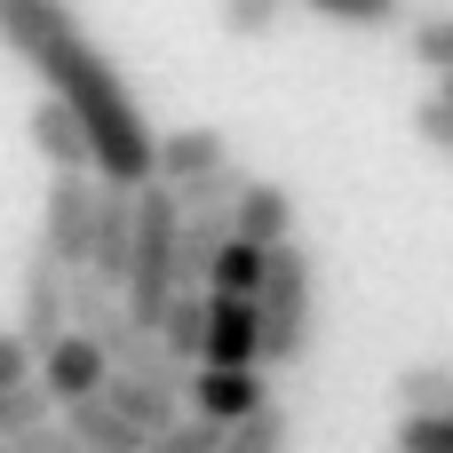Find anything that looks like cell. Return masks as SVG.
Masks as SVG:
<instances>
[{
	"mask_svg": "<svg viewBox=\"0 0 453 453\" xmlns=\"http://www.w3.org/2000/svg\"><path fill=\"white\" fill-rule=\"evenodd\" d=\"M0 48L48 80V104H64L80 119L96 183H111V191L151 183V143L159 135H151L143 104L127 96V80L111 72V56L96 48V32L64 0H0Z\"/></svg>",
	"mask_w": 453,
	"mask_h": 453,
	"instance_id": "obj_1",
	"label": "cell"
},
{
	"mask_svg": "<svg viewBox=\"0 0 453 453\" xmlns=\"http://www.w3.org/2000/svg\"><path fill=\"white\" fill-rule=\"evenodd\" d=\"M255 326H263V358H271V366H303V358H311L319 303H311V255H303V239H287V247L263 255Z\"/></svg>",
	"mask_w": 453,
	"mask_h": 453,
	"instance_id": "obj_2",
	"label": "cell"
},
{
	"mask_svg": "<svg viewBox=\"0 0 453 453\" xmlns=\"http://www.w3.org/2000/svg\"><path fill=\"white\" fill-rule=\"evenodd\" d=\"M16 342H24V358H40V350H56L64 342V271L32 247L24 255V279H16V326H8Z\"/></svg>",
	"mask_w": 453,
	"mask_h": 453,
	"instance_id": "obj_3",
	"label": "cell"
},
{
	"mask_svg": "<svg viewBox=\"0 0 453 453\" xmlns=\"http://www.w3.org/2000/svg\"><path fill=\"white\" fill-rule=\"evenodd\" d=\"M88 223H96V183L56 175L48 183V207H40V255L56 271H80L88 263Z\"/></svg>",
	"mask_w": 453,
	"mask_h": 453,
	"instance_id": "obj_4",
	"label": "cell"
},
{
	"mask_svg": "<svg viewBox=\"0 0 453 453\" xmlns=\"http://www.w3.org/2000/svg\"><path fill=\"white\" fill-rule=\"evenodd\" d=\"M215 167H231V135L223 127H167L159 143H151V183L175 199V191H191V183H207Z\"/></svg>",
	"mask_w": 453,
	"mask_h": 453,
	"instance_id": "obj_5",
	"label": "cell"
},
{
	"mask_svg": "<svg viewBox=\"0 0 453 453\" xmlns=\"http://www.w3.org/2000/svg\"><path fill=\"white\" fill-rule=\"evenodd\" d=\"M255 366H263L255 303H215L207 295V334H199V366L191 374H255Z\"/></svg>",
	"mask_w": 453,
	"mask_h": 453,
	"instance_id": "obj_6",
	"label": "cell"
},
{
	"mask_svg": "<svg viewBox=\"0 0 453 453\" xmlns=\"http://www.w3.org/2000/svg\"><path fill=\"white\" fill-rule=\"evenodd\" d=\"M127 239H135V191H111V183H96V223H88V279L96 287H111L119 295V279H127Z\"/></svg>",
	"mask_w": 453,
	"mask_h": 453,
	"instance_id": "obj_7",
	"label": "cell"
},
{
	"mask_svg": "<svg viewBox=\"0 0 453 453\" xmlns=\"http://www.w3.org/2000/svg\"><path fill=\"white\" fill-rule=\"evenodd\" d=\"M32 382H40V398L64 414V406H80V398H96L104 382H111V366L96 358V342H80V334H64L56 350H40L32 358Z\"/></svg>",
	"mask_w": 453,
	"mask_h": 453,
	"instance_id": "obj_8",
	"label": "cell"
},
{
	"mask_svg": "<svg viewBox=\"0 0 453 453\" xmlns=\"http://www.w3.org/2000/svg\"><path fill=\"white\" fill-rule=\"evenodd\" d=\"M271 406V382L263 374H191L183 382V414L207 422V430H239L247 414Z\"/></svg>",
	"mask_w": 453,
	"mask_h": 453,
	"instance_id": "obj_9",
	"label": "cell"
},
{
	"mask_svg": "<svg viewBox=\"0 0 453 453\" xmlns=\"http://www.w3.org/2000/svg\"><path fill=\"white\" fill-rule=\"evenodd\" d=\"M231 239L255 247V255L287 247V239H295V191L271 183V175H247V191H239V207H231Z\"/></svg>",
	"mask_w": 453,
	"mask_h": 453,
	"instance_id": "obj_10",
	"label": "cell"
},
{
	"mask_svg": "<svg viewBox=\"0 0 453 453\" xmlns=\"http://www.w3.org/2000/svg\"><path fill=\"white\" fill-rule=\"evenodd\" d=\"M24 135H32V151L56 167V175H80V183H96V159H88V135H80V119L64 111V104H32V119H24Z\"/></svg>",
	"mask_w": 453,
	"mask_h": 453,
	"instance_id": "obj_11",
	"label": "cell"
},
{
	"mask_svg": "<svg viewBox=\"0 0 453 453\" xmlns=\"http://www.w3.org/2000/svg\"><path fill=\"white\" fill-rule=\"evenodd\" d=\"M56 430L72 438V453H143V438L104 406V398H80V406H64L56 414Z\"/></svg>",
	"mask_w": 453,
	"mask_h": 453,
	"instance_id": "obj_12",
	"label": "cell"
},
{
	"mask_svg": "<svg viewBox=\"0 0 453 453\" xmlns=\"http://www.w3.org/2000/svg\"><path fill=\"white\" fill-rule=\"evenodd\" d=\"M199 334H207V295H175V303H167V319L151 326V342H159V350H167V366H183V374L199 366Z\"/></svg>",
	"mask_w": 453,
	"mask_h": 453,
	"instance_id": "obj_13",
	"label": "cell"
},
{
	"mask_svg": "<svg viewBox=\"0 0 453 453\" xmlns=\"http://www.w3.org/2000/svg\"><path fill=\"white\" fill-rule=\"evenodd\" d=\"M287 438H295V422H287V406L271 398L263 414H247L239 430H223V446H215V453H287Z\"/></svg>",
	"mask_w": 453,
	"mask_h": 453,
	"instance_id": "obj_14",
	"label": "cell"
},
{
	"mask_svg": "<svg viewBox=\"0 0 453 453\" xmlns=\"http://www.w3.org/2000/svg\"><path fill=\"white\" fill-rule=\"evenodd\" d=\"M319 16H334V24H350V32H398V24H414V0H311Z\"/></svg>",
	"mask_w": 453,
	"mask_h": 453,
	"instance_id": "obj_15",
	"label": "cell"
},
{
	"mask_svg": "<svg viewBox=\"0 0 453 453\" xmlns=\"http://www.w3.org/2000/svg\"><path fill=\"white\" fill-rule=\"evenodd\" d=\"M453 406V366H406L398 374V414H446Z\"/></svg>",
	"mask_w": 453,
	"mask_h": 453,
	"instance_id": "obj_16",
	"label": "cell"
},
{
	"mask_svg": "<svg viewBox=\"0 0 453 453\" xmlns=\"http://www.w3.org/2000/svg\"><path fill=\"white\" fill-rule=\"evenodd\" d=\"M40 422H56V406L40 398V382H8V390H0V446H16V438L40 430Z\"/></svg>",
	"mask_w": 453,
	"mask_h": 453,
	"instance_id": "obj_17",
	"label": "cell"
},
{
	"mask_svg": "<svg viewBox=\"0 0 453 453\" xmlns=\"http://www.w3.org/2000/svg\"><path fill=\"white\" fill-rule=\"evenodd\" d=\"M406 56H414V64H430V72H453V16H446V8L406 24Z\"/></svg>",
	"mask_w": 453,
	"mask_h": 453,
	"instance_id": "obj_18",
	"label": "cell"
},
{
	"mask_svg": "<svg viewBox=\"0 0 453 453\" xmlns=\"http://www.w3.org/2000/svg\"><path fill=\"white\" fill-rule=\"evenodd\" d=\"M398 453H453V406L446 414H398Z\"/></svg>",
	"mask_w": 453,
	"mask_h": 453,
	"instance_id": "obj_19",
	"label": "cell"
},
{
	"mask_svg": "<svg viewBox=\"0 0 453 453\" xmlns=\"http://www.w3.org/2000/svg\"><path fill=\"white\" fill-rule=\"evenodd\" d=\"M279 8H287V0H223V32H231V40H263V32L279 24Z\"/></svg>",
	"mask_w": 453,
	"mask_h": 453,
	"instance_id": "obj_20",
	"label": "cell"
},
{
	"mask_svg": "<svg viewBox=\"0 0 453 453\" xmlns=\"http://www.w3.org/2000/svg\"><path fill=\"white\" fill-rule=\"evenodd\" d=\"M215 446H223V430H207V422H191V414H183V422H167L143 453H215Z\"/></svg>",
	"mask_w": 453,
	"mask_h": 453,
	"instance_id": "obj_21",
	"label": "cell"
},
{
	"mask_svg": "<svg viewBox=\"0 0 453 453\" xmlns=\"http://www.w3.org/2000/svg\"><path fill=\"white\" fill-rule=\"evenodd\" d=\"M414 135H422L430 151H446V159H453V111L438 104V96H422V104H414Z\"/></svg>",
	"mask_w": 453,
	"mask_h": 453,
	"instance_id": "obj_22",
	"label": "cell"
},
{
	"mask_svg": "<svg viewBox=\"0 0 453 453\" xmlns=\"http://www.w3.org/2000/svg\"><path fill=\"white\" fill-rule=\"evenodd\" d=\"M8 453H72V438H64L56 422H40V430H24V438H16Z\"/></svg>",
	"mask_w": 453,
	"mask_h": 453,
	"instance_id": "obj_23",
	"label": "cell"
},
{
	"mask_svg": "<svg viewBox=\"0 0 453 453\" xmlns=\"http://www.w3.org/2000/svg\"><path fill=\"white\" fill-rule=\"evenodd\" d=\"M8 382H32V358H24L16 334H0V390H8Z\"/></svg>",
	"mask_w": 453,
	"mask_h": 453,
	"instance_id": "obj_24",
	"label": "cell"
},
{
	"mask_svg": "<svg viewBox=\"0 0 453 453\" xmlns=\"http://www.w3.org/2000/svg\"><path fill=\"white\" fill-rule=\"evenodd\" d=\"M438 104H446V111H453V72H438Z\"/></svg>",
	"mask_w": 453,
	"mask_h": 453,
	"instance_id": "obj_25",
	"label": "cell"
},
{
	"mask_svg": "<svg viewBox=\"0 0 453 453\" xmlns=\"http://www.w3.org/2000/svg\"><path fill=\"white\" fill-rule=\"evenodd\" d=\"M0 453H8V446H0Z\"/></svg>",
	"mask_w": 453,
	"mask_h": 453,
	"instance_id": "obj_26",
	"label": "cell"
}]
</instances>
